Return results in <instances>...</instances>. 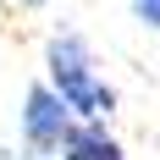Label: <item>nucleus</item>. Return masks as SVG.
I'll return each mask as SVG.
<instances>
[{
    "instance_id": "nucleus-1",
    "label": "nucleus",
    "mask_w": 160,
    "mask_h": 160,
    "mask_svg": "<svg viewBox=\"0 0 160 160\" xmlns=\"http://www.w3.org/2000/svg\"><path fill=\"white\" fill-rule=\"evenodd\" d=\"M44 66H50V88L72 105V116H83V122H111L116 88H111V83H99L94 55H88V44H83L78 33H50Z\"/></svg>"
},
{
    "instance_id": "nucleus-2",
    "label": "nucleus",
    "mask_w": 160,
    "mask_h": 160,
    "mask_svg": "<svg viewBox=\"0 0 160 160\" xmlns=\"http://www.w3.org/2000/svg\"><path fill=\"white\" fill-rule=\"evenodd\" d=\"M72 105H66L50 83H33L28 99H22V138H28V149H39V155H50V149H61L66 138H72Z\"/></svg>"
},
{
    "instance_id": "nucleus-3",
    "label": "nucleus",
    "mask_w": 160,
    "mask_h": 160,
    "mask_svg": "<svg viewBox=\"0 0 160 160\" xmlns=\"http://www.w3.org/2000/svg\"><path fill=\"white\" fill-rule=\"evenodd\" d=\"M61 160H127V155H122V144L105 132V122H78L72 138L61 144Z\"/></svg>"
},
{
    "instance_id": "nucleus-4",
    "label": "nucleus",
    "mask_w": 160,
    "mask_h": 160,
    "mask_svg": "<svg viewBox=\"0 0 160 160\" xmlns=\"http://www.w3.org/2000/svg\"><path fill=\"white\" fill-rule=\"evenodd\" d=\"M132 11H138V22H144V28L160 33V0H132Z\"/></svg>"
},
{
    "instance_id": "nucleus-5",
    "label": "nucleus",
    "mask_w": 160,
    "mask_h": 160,
    "mask_svg": "<svg viewBox=\"0 0 160 160\" xmlns=\"http://www.w3.org/2000/svg\"><path fill=\"white\" fill-rule=\"evenodd\" d=\"M28 6H44V0H28Z\"/></svg>"
}]
</instances>
